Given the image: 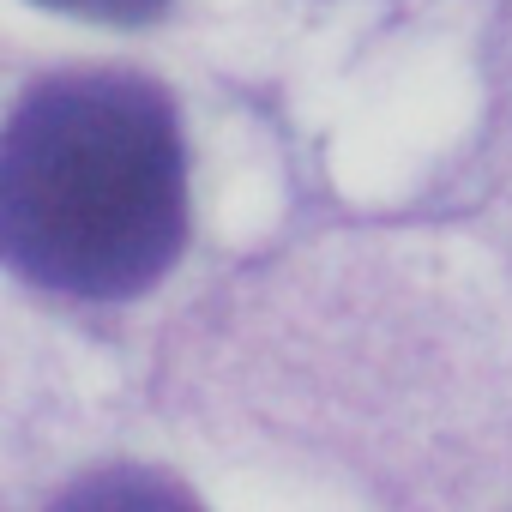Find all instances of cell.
<instances>
[{"instance_id":"obj_2","label":"cell","mask_w":512,"mask_h":512,"mask_svg":"<svg viewBox=\"0 0 512 512\" xmlns=\"http://www.w3.org/2000/svg\"><path fill=\"white\" fill-rule=\"evenodd\" d=\"M55 512H199V500L157 470L115 464V470H91L85 482H73L55 500Z\"/></svg>"},{"instance_id":"obj_3","label":"cell","mask_w":512,"mask_h":512,"mask_svg":"<svg viewBox=\"0 0 512 512\" xmlns=\"http://www.w3.org/2000/svg\"><path fill=\"white\" fill-rule=\"evenodd\" d=\"M55 13H73V19H103V25H145L157 19L169 0H43Z\"/></svg>"},{"instance_id":"obj_1","label":"cell","mask_w":512,"mask_h":512,"mask_svg":"<svg viewBox=\"0 0 512 512\" xmlns=\"http://www.w3.org/2000/svg\"><path fill=\"white\" fill-rule=\"evenodd\" d=\"M187 235V157L169 97L139 73H61L0 127V260L19 278L121 302Z\"/></svg>"}]
</instances>
